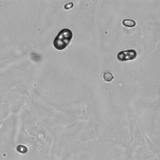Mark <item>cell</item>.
<instances>
[{
    "label": "cell",
    "mask_w": 160,
    "mask_h": 160,
    "mask_svg": "<svg viewBox=\"0 0 160 160\" xmlns=\"http://www.w3.org/2000/svg\"><path fill=\"white\" fill-rule=\"evenodd\" d=\"M123 26L128 28H133L135 27L136 26V21H134L133 20H129V19H125L122 22Z\"/></svg>",
    "instance_id": "obj_4"
},
{
    "label": "cell",
    "mask_w": 160,
    "mask_h": 160,
    "mask_svg": "<svg viewBox=\"0 0 160 160\" xmlns=\"http://www.w3.org/2000/svg\"><path fill=\"white\" fill-rule=\"evenodd\" d=\"M73 38V32L68 28H64L57 34L53 41V46L59 51L64 50L71 43Z\"/></svg>",
    "instance_id": "obj_1"
},
{
    "label": "cell",
    "mask_w": 160,
    "mask_h": 160,
    "mask_svg": "<svg viewBox=\"0 0 160 160\" xmlns=\"http://www.w3.org/2000/svg\"><path fill=\"white\" fill-rule=\"evenodd\" d=\"M137 57V53L135 50H123L119 52L117 59L120 61H128L135 59Z\"/></svg>",
    "instance_id": "obj_2"
},
{
    "label": "cell",
    "mask_w": 160,
    "mask_h": 160,
    "mask_svg": "<svg viewBox=\"0 0 160 160\" xmlns=\"http://www.w3.org/2000/svg\"><path fill=\"white\" fill-rule=\"evenodd\" d=\"M103 78V80H105V81L111 82V81H112L113 80L115 76H114L113 73H112L111 72H110L109 71H105V73H104Z\"/></svg>",
    "instance_id": "obj_3"
},
{
    "label": "cell",
    "mask_w": 160,
    "mask_h": 160,
    "mask_svg": "<svg viewBox=\"0 0 160 160\" xmlns=\"http://www.w3.org/2000/svg\"><path fill=\"white\" fill-rule=\"evenodd\" d=\"M17 150H18V151H19V152L22 153H24L27 151V148H26L25 146H22V145L18 146V148H17Z\"/></svg>",
    "instance_id": "obj_5"
},
{
    "label": "cell",
    "mask_w": 160,
    "mask_h": 160,
    "mask_svg": "<svg viewBox=\"0 0 160 160\" xmlns=\"http://www.w3.org/2000/svg\"><path fill=\"white\" fill-rule=\"evenodd\" d=\"M73 6V4L72 3H69L66 4V5H65V6H64V8L66 10H69L70 9V8H71Z\"/></svg>",
    "instance_id": "obj_6"
}]
</instances>
